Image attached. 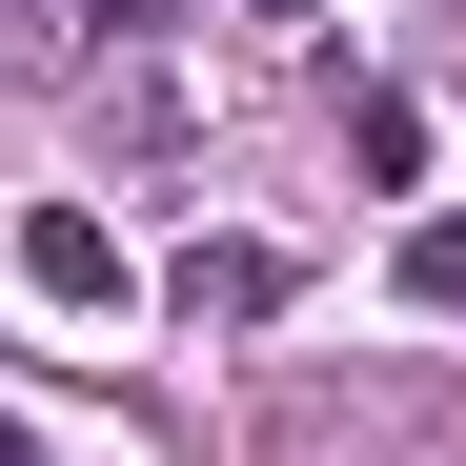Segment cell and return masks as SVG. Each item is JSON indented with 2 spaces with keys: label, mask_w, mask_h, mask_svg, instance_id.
I'll list each match as a JSON object with an SVG mask.
<instances>
[{
  "label": "cell",
  "mask_w": 466,
  "mask_h": 466,
  "mask_svg": "<svg viewBox=\"0 0 466 466\" xmlns=\"http://www.w3.org/2000/svg\"><path fill=\"white\" fill-rule=\"evenodd\" d=\"M21 284H41V304H82V325H102V304H122L142 264H122V223H102V203H21Z\"/></svg>",
  "instance_id": "6da1fadb"
},
{
  "label": "cell",
  "mask_w": 466,
  "mask_h": 466,
  "mask_svg": "<svg viewBox=\"0 0 466 466\" xmlns=\"http://www.w3.org/2000/svg\"><path fill=\"white\" fill-rule=\"evenodd\" d=\"M284 284H304L284 244H183V264H163V304H183V325H284Z\"/></svg>",
  "instance_id": "7a4b0ae2"
},
{
  "label": "cell",
  "mask_w": 466,
  "mask_h": 466,
  "mask_svg": "<svg viewBox=\"0 0 466 466\" xmlns=\"http://www.w3.org/2000/svg\"><path fill=\"white\" fill-rule=\"evenodd\" d=\"M345 163L406 183V163H426V102H406V82H345Z\"/></svg>",
  "instance_id": "3957f363"
},
{
  "label": "cell",
  "mask_w": 466,
  "mask_h": 466,
  "mask_svg": "<svg viewBox=\"0 0 466 466\" xmlns=\"http://www.w3.org/2000/svg\"><path fill=\"white\" fill-rule=\"evenodd\" d=\"M385 284H406L426 325H466V223H406V244H385Z\"/></svg>",
  "instance_id": "277c9868"
},
{
  "label": "cell",
  "mask_w": 466,
  "mask_h": 466,
  "mask_svg": "<svg viewBox=\"0 0 466 466\" xmlns=\"http://www.w3.org/2000/svg\"><path fill=\"white\" fill-rule=\"evenodd\" d=\"M82 41H183V0H82Z\"/></svg>",
  "instance_id": "5b68a950"
}]
</instances>
